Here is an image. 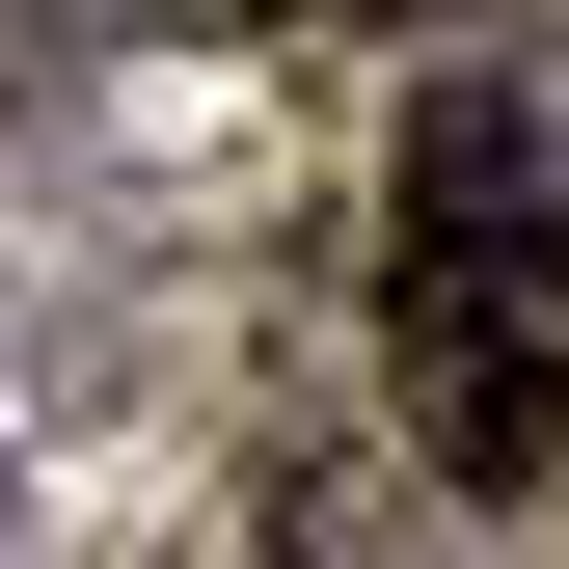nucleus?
<instances>
[{
	"instance_id": "obj_1",
	"label": "nucleus",
	"mask_w": 569,
	"mask_h": 569,
	"mask_svg": "<svg viewBox=\"0 0 569 569\" xmlns=\"http://www.w3.org/2000/svg\"><path fill=\"white\" fill-rule=\"evenodd\" d=\"M380 380L435 488H542L569 461V190L516 163V109L407 136V244H380Z\"/></svg>"
}]
</instances>
